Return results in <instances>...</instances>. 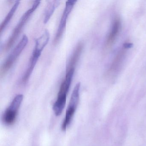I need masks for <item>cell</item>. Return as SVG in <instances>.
Masks as SVG:
<instances>
[{"label":"cell","mask_w":146,"mask_h":146,"mask_svg":"<svg viewBox=\"0 0 146 146\" xmlns=\"http://www.w3.org/2000/svg\"><path fill=\"white\" fill-rule=\"evenodd\" d=\"M120 28L121 21L120 19L119 18H116L113 23L112 26L105 43V48L107 50L110 49L113 46L119 34Z\"/></svg>","instance_id":"8"},{"label":"cell","mask_w":146,"mask_h":146,"mask_svg":"<svg viewBox=\"0 0 146 146\" xmlns=\"http://www.w3.org/2000/svg\"><path fill=\"white\" fill-rule=\"evenodd\" d=\"M76 2L77 1H72V0L67 1H66L65 8L60 19L56 36L54 37V44H57L61 39V36L64 34L66 26L67 19Z\"/></svg>","instance_id":"6"},{"label":"cell","mask_w":146,"mask_h":146,"mask_svg":"<svg viewBox=\"0 0 146 146\" xmlns=\"http://www.w3.org/2000/svg\"><path fill=\"white\" fill-rule=\"evenodd\" d=\"M131 45L129 43H126L118 52L107 72L108 77H113L117 74L124 60L127 48L130 47Z\"/></svg>","instance_id":"5"},{"label":"cell","mask_w":146,"mask_h":146,"mask_svg":"<svg viewBox=\"0 0 146 146\" xmlns=\"http://www.w3.org/2000/svg\"><path fill=\"white\" fill-rule=\"evenodd\" d=\"M40 55V54L33 52L28 68L22 78V82L23 84H26L29 81Z\"/></svg>","instance_id":"10"},{"label":"cell","mask_w":146,"mask_h":146,"mask_svg":"<svg viewBox=\"0 0 146 146\" xmlns=\"http://www.w3.org/2000/svg\"><path fill=\"white\" fill-rule=\"evenodd\" d=\"M60 4V1H50L47 4L44 14V23H47L49 21L54 11L59 6Z\"/></svg>","instance_id":"12"},{"label":"cell","mask_w":146,"mask_h":146,"mask_svg":"<svg viewBox=\"0 0 146 146\" xmlns=\"http://www.w3.org/2000/svg\"><path fill=\"white\" fill-rule=\"evenodd\" d=\"M83 47V44L81 42H79L76 46L66 66V71L75 70V67L81 57Z\"/></svg>","instance_id":"9"},{"label":"cell","mask_w":146,"mask_h":146,"mask_svg":"<svg viewBox=\"0 0 146 146\" xmlns=\"http://www.w3.org/2000/svg\"><path fill=\"white\" fill-rule=\"evenodd\" d=\"M50 39V34L48 31H45L43 34L36 40L35 46L33 52L41 54Z\"/></svg>","instance_id":"11"},{"label":"cell","mask_w":146,"mask_h":146,"mask_svg":"<svg viewBox=\"0 0 146 146\" xmlns=\"http://www.w3.org/2000/svg\"><path fill=\"white\" fill-rule=\"evenodd\" d=\"M80 87L81 83H78L72 91L70 102L66 109V116L61 125V129L63 131L66 130L67 126L70 123L76 110L79 102Z\"/></svg>","instance_id":"3"},{"label":"cell","mask_w":146,"mask_h":146,"mask_svg":"<svg viewBox=\"0 0 146 146\" xmlns=\"http://www.w3.org/2000/svg\"><path fill=\"white\" fill-rule=\"evenodd\" d=\"M70 88V87L67 86L64 81L60 85L57 100L53 106L54 111L57 116L61 114L64 108L67 95Z\"/></svg>","instance_id":"7"},{"label":"cell","mask_w":146,"mask_h":146,"mask_svg":"<svg viewBox=\"0 0 146 146\" xmlns=\"http://www.w3.org/2000/svg\"><path fill=\"white\" fill-rule=\"evenodd\" d=\"M23 99V95L19 94L16 96L9 106L5 111L2 115V120L6 125H12L15 123Z\"/></svg>","instance_id":"4"},{"label":"cell","mask_w":146,"mask_h":146,"mask_svg":"<svg viewBox=\"0 0 146 146\" xmlns=\"http://www.w3.org/2000/svg\"><path fill=\"white\" fill-rule=\"evenodd\" d=\"M19 4H20L19 1H16V3L13 5L11 10H10V11L9 12L8 14L7 15L5 18L1 23V25H0V33H1V34H2V32L4 31L6 26L8 25V24L9 23L10 21L11 20L15 12L16 11L18 7Z\"/></svg>","instance_id":"13"},{"label":"cell","mask_w":146,"mask_h":146,"mask_svg":"<svg viewBox=\"0 0 146 146\" xmlns=\"http://www.w3.org/2000/svg\"><path fill=\"white\" fill-rule=\"evenodd\" d=\"M29 38L27 36L24 35L22 37L21 40L12 51L11 52L5 61L1 66L0 72V75L1 77L4 76L12 67L13 64L20 55V54L27 46Z\"/></svg>","instance_id":"2"},{"label":"cell","mask_w":146,"mask_h":146,"mask_svg":"<svg viewBox=\"0 0 146 146\" xmlns=\"http://www.w3.org/2000/svg\"><path fill=\"white\" fill-rule=\"evenodd\" d=\"M40 4V1H35L31 8H30L23 15L19 22L17 24L13 29L12 33L9 37L8 40L6 43L4 48L5 51H8L12 47L13 44H14L16 42V40L19 36L24 26L27 23L30 18L31 16L32 15V13L39 7Z\"/></svg>","instance_id":"1"}]
</instances>
